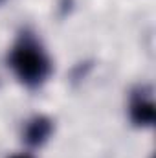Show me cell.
<instances>
[{"label":"cell","instance_id":"1","mask_svg":"<svg viewBox=\"0 0 156 158\" xmlns=\"http://www.w3.org/2000/svg\"><path fill=\"white\" fill-rule=\"evenodd\" d=\"M9 66L22 85L39 88L51 74V61L37 39L24 31L9 53Z\"/></svg>","mask_w":156,"mask_h":158},{"label":"cell","instance_id":"3","mask_svg":"<svg viewBox=\"0 0 156 158\" xmlns=\"http://www.w3.org/2000/svg\"><path fill=\"white\" fill-rule=\"evenodd\" d=\"M53 131V121L46 116H35L28 121L26 131H24V142L30 147H40L51 134Z\"/></svg>","mask_w":156,"mask_h":158},{"label":"cell","instance_id":"4","mask_svg":"<svg viewBox=\"0 0 156 158\" xmlns=\"http://www.w3.org/2000/svg\"><path fill=\"white\" fill-rule=\"evenodd\" d=\"M11 158H31V156H28V155H15V156H11Z\"/></svg>","mask_w":156,"mask_h":158},{"label":"cell","instance_id":"2","mask_svg":"<svg viewBox=\"0 0 156 158\" xmlns=\"http://www.w3.org/2000/svg\"><path fill=\"white\" fill-rule=\"evenodd\" d=\"M129 114L136 127H151L154 123V101L145 92V88L132 94Z\"/></svg>","mask_w":156,"mask_h":158},{"label":"cell","instance_id":"5","mask_svg":"<svg viewBox=\"0 0 156 158\" xmlns=\"http://www.w3.org/2000/svg\"><path fill=\"white\" fill-rule=\"evenodd\" d=\"M0 2H2V0H0Z\"/></svg>","mask_w":156,"mask_h":158}]
</instances>
